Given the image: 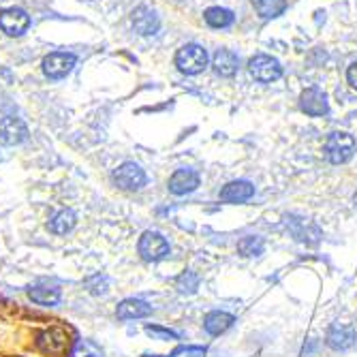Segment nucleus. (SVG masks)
<instances>
[{
	"instance_id": "nucleus-13",
	"label": "nucleus",
	"mask_w": 357,
	"mask_h": 357,
	"mask_svg": "<svg viewBox=\"0 0 357 357\" xmlns=\"http://www.w3.org/2000/svg\"><path fill=\"white\" fill-rule=\"evenodd\" d=\"M255 195V186L248 180H234L220 188V202L225 204H244Z\"/></svg>"
},
{
	"instance_id": "nucleus-9",
	"label": "nucleus",
	"mask_w": 357,
	"mask_h": 357,
	"mask_svg": "<svg viewBox=\"0 0 357 357\" xmlns=\"http://www.w3.org/2000/svg\"><path fill=\"white\" fill-rule=\"evenodd\" d=\"M28 139V126L24 120L15 116H7L0 120V142L5 146H20Z\"/></svg>"
},
{
	"instance_id": "nucleus-27",
	"label": "nucleus",
	"mask_w": 357,
	"mask_h": 357,
	"mask_svg": "<svg viewBox=\"0 0 357 357\" xmlns=\"http://www.w3.org/2000/svg\"><path fill=\"white\" fill-rule=\"evenodd\" d=\"M146 334L154 340H180V334L176 330L163 328V326H146Z\"/></svg>"
},
{
	"instance_id": "nucleus-31",
	"label": "nucleus",
	"mask_w": 357,
	"mask_h": 357,
	"mask_svg": "<svg viewBox=\"0 0 357 357\" xmlns=\"http://www.w3.org/2000/svg\"><path fill=\"white\" fill-rule=\"evenodd\" d=\"M353 204H355V208H357V190H355V195H353Z\"/></svg>"
},
{
	"instance_id": "nucleus-3",
	"label": "nucleus",
	"mask_w": 357,
	"mask_h": 357,
	"mask_svg": "<svg viewBox=\"0 0 357 357\" xmlns=\"http://www.w3.org/2000/svg\"><path fill=\"white\" fill-rule=\"evenodd\" d=\"M323 150H326V156L332 165H342L355 152V139H353V135H349L344 131H334L328 135Z\"/></svg>"
},
{
	"instance_id": "nucleus-23",
	"label": "nucleus",
	"mask_w": 357,
	"mask_h": 357,
	"mask_svg": "<svg viewBox=\"0 0 357 357\" xmlns=\"http://www.w3.org/2000/svg\"><path fill=\"white\" fill-rule=\"evenodd\" d=\"M208 26L212 28H227V26H231L236 15L229 11V9H222V7H210L206 13H204Z\"/></svg>"
},
{
	"instance_id": "nucleus-25",
	"label": "nucleus",
	"mask_w": 357,
	"mask_h": 357,
	"mask_svg": "<svg viewBox=\"0 0 357 357\" xmlns=\"http://www.w3.org/2000/svg\"><path fill=\"white\" fill-rule=\"evenodd\" d=\"M176 289H178V294L182 296H192V294H197V289H199V276L186 270L182 272L178 278H176Z\"/></svg>"
},
{
	"instance_id": "nucleus-6",
	"label": "nucleus",
	"mask_w": 357,
	"mask_h": 357,
	"mask_svg": "<svg viewBox=\"0 0 357 357\" xmlns=\"http://www.w3.org/2000/svg\"><path fill=\"white\" fill-rule=\"evenodd\" d=\"M248 71L257 82H264V84H272V82L280 79V75H282L280 62L268 54H255L248 60Z\"/></svg>"
},
{
	"instance_id": "nucleus-5",
	"label": "nucleus",
	"mask_w": 357,
	"mask_h": 357,
	"mask_svg": "<svg viewBox=\"0 0 357 357\" xmlns=\"http://www.w3.org/2000/svg\"><path fill=\"white\" fill-rule=\"evenodd\" d=\"M112 180L120 190H131L133 192V190H142L146 186L148 176L137 163H131V160H128V163H122L120 167L114 169Z\"/></svg>"
},
{
	"instance_id": "nucleus-22",
	"label": "nucleus",
	"mask_w": 357,
	"mask_h": 357,
	"mask_svg": "<svg viewBox=\"0 0 357 357\" xmlns=\"http://www.w3.org/2000/svg\"><path fill=\"white\" fill-rule=\"evenodd\" d=\"M69 355H71V357H105L103 349H101L99 344H96V342L88 340V338L75 340V342L71 344V349H69Z\"/></svg>"
},
{
	"instance_id": "nucleus-7",
	"label": "nucleus",
	"mask_w": 357,
	"mask_h": 357,
	"mask_svg": "<svg viewBox=\"0 0 357 357\" xmlns=\"http://www.w3.org/2000/svg\"><path fill=\"white\" fill-rule=\"evenodd\" d=\"M75 67V56L67 52H54L43 60V73L50 79H62Z\"/></svg>"
},
{
	"instance_id": "nucleus-1",
	"label": "nucleus",
	"mask_w": 357,
	"mask_h": 357,
	"mask_svg": "<svg viewBox=\"0 0 357 357\" xmlns=\"http://www.w3.org/2000/svg\"><path fill=\"white\" fill-rule=\"evenodd\" d=\"M176 67L186 75H197L208 67V52L197 43H186L176 54Z\"/></svg>"
},
{
	"instance_id": "nucleus-2",
	"label": "nucleus",
	"mask_w": 357,
	"mask_h": 357,
	"mask_svg": "<svg viewBox=\"0 0 357 357\" xmlns=\"http://www.w3.org/2000/svg\"><path fill=\"white\" fill-rule=\"evenodd\" d=\"M37 349L45 355H54L60 357L71 349V340H69V332L60 328V326H52L45 328L43 332L37 334Z\"/></svg>"
},
{
	"instance_id": "nucleus-19",
	"label": "nucleus",
	"mask_w": 357,
	"mask_h": 357,
	"mask_svg": "<svg viewBox=\"0 0 357 357\" xmlns=\"http://www.w3.org/2000/svg\"><path fill=\"white\" fill-rule=\"evenodd\" d=\"M28 298L39 306H56L62 300V291L54 284H35L28 289Z\"/></svg>"
},
{
	"instance_id": "nucleus-12",
	"label": "nucleus",
	"mask_w": 357,
	"mask_h": 357,
	"mask_svg": "<svg viewBox=\"0 0 357 357\" xmlns=\"http://www.w3.org/2000/svg\"><path fill=\"white\" fill-rule=\"evenodd\" d=\"M28 24H30V17H28V13L24 9L13 7V9H7V11L0 13V28H3V32L9 37L24 35Z\"/></svg>"
},
{
	"instance_id": "nucleus-21",
	"label": "nucleus",
	"mask_w": 357,
	"mask_h": 357,
	"mask_svg": "<svg viewBox=\"0 0 357 357\" xmlns=\"http://www.w3.org/2000/svg\"><path fill=\"white\" fill-rule=\"evenodd\" d=\"M252 7L264 20H272L287 9V0H252Z\"/></svg>"
},
{
	"instance_id": "nucleus-14",
	"label": "nucleus",
	"mask_w": 357,
	"mask_h": 357,
	"mask_svg": "<svg viewBox=\"0 0 357 357\" xmlns=\"http://www.w3.org/2000/svg\"><path fill=\"white\" fill-rule=\"evenodd\" d=\"M152 314V306L139 298H126L118 304L116 317L120 321H135V319H146Z\"/></svg>"
},
{
	"instance_id": "nucleus-15",
	"label": "nucleus",
	"mask_w": 357,
	"mask_h": 357,
	"mask_svg": "<svg viewBox=\"0 0 357 357\" xmlns=\"http://www.w3.org/2000/svg\"><path fill=\"white\" fill-rule=\"evenodd\" d=\"M289 222H287V227L291 229V234H294V238L298 240V242H308V244H314V242H319V238H321V231H319V227L317 225H312V222H308V220H304V218H296V216H291V218H287Z\"/></svg>"
},
{
	"instance_id": "nucleus-10",
	"label": "nucleus",
	"mask_w": 357,
	"mask_h": 357,
	"mask_svg": "<svg viewBox=\"0 0 357 357\" xmlns=\"http://www.w3.org/2000/svg\"><path fill=\"white\" fill-rule=\"evenodd\" d=\"M355 340H357L355 328L351 323H340V321H336L330 328L328 338H326V342L332 351H349L355 344Z\"/></svg>"
},
{
	"instance_id": "nucleus-8",
	"label": "nucleus",
	"mask_w": 357,
	"mask_h": 357,
	"mask_svg": "<svg viewBox=\"0 0 357 357\" xmlns=\"http://www.w3.org/2000/svg\"><path fill=\"white\" fill-rule=\"evenodd\" d=\"M199 174L192 169H176L167 182V188L176 197H184V195H190L199 188Z\"/></svg>"
},
{
	"instance_id": "nucleus-28",
	"label": "nucleus",
	"mask_w": 357,
	"mask_h": 357,
	"mask_svg": "<svg viewBox=\"0 0 357 357\" xmlns=\"http://www.w3.org/2000/svg\"><path fill=\"white\" fill-rule=\"evenodd\" d=\"M206 353H208V349L206 347H180V349H176L172 355L176 357V355H186V357H206Z\"/></svg>"
},
{
	"instance_id": "nucleus-16",
	"label": "nucleus",
	"mask_w": 357,
	"mask_h": 357,
	"mask_svg": "<svg viewBox=\"0 0 357 357\" xmlns=\"http://www.w3.org/2000/svg\"><path fill=\"white\" fill-rule=\"evenodd\" d=\"M234 323H236V317L234 314L225 312V310H212L204 319V330L210 336H220V334H225L227 330H229Z\"/></svg>"
},
{
	"instance_id": "nucleus-18",
	"label": "nucleus",
	"mask_w": 357,
	"mask_h": 357,
	"mask_svg": "<svg viewBox=\"0 0 357 357\" xmlns=\"http://www.w3.org/2000/svg\"><path fill=\"white\" fill-rule=\"evenodd\" d=\"M238 64H240V58L231 50H218L212 58V67L220 77H234L238 71Z\"/></svg>"
},
{
	"instance_id": "nucleus-30",
	"label": "nucleus",
	"mask_w": 357,
	"mask_h": 357,
	"mask_svg": "<svg viewBox=\"0 0 357 357\" xmlns=\"http://www.w3.org/2000/svg\"><path fill=\"white\" fill-rule=\"evenodd\" d=\"M142 357H174V355H142Z\"/></svg>"
},
{
	"instance_id": "nucleus-20",
	"label": "nucleus",
	"mask_w": 357,
	"mask_h": 357,
	"mask_svg": "<svg viewBox=\"0 0 357 357\" xmlns=\"http://www.w3.org/2000/svg\"><path fill=\"white\" fill-rule=\"evenodd\" d=\"M77 225V214L73 210H60L47 220V229L54 236H67L75 229Z\"/></svg>"
},
{
	"instance_id": "nucleus-11",
	"label": "nucleus",
	"mask_w": 357,
	"mask_h": 357,
	"mask_svg": "<svg viewBox=\"0 0 357 357\" xmlns=\"http://www.w3.org/2000/svg\"><path fill=\"white\" fill-rule=\"evenodd\" d=\"M300 107L304 114L312 116V118H319V116H328L330 112V105H328V96L326 92H321L319 88H306L300 96Z\"/></svg>"
},
{
	"instance_id": "nucleus-29",
	"label": "nucleus",
	"mask_w": 357,
	"mask_h": 357,
	"mask_svg": "<svg viewBox=\"0 0 357 357\" xmlns=\"http://www.w3.org/2000/svg\"><path fill=\"white\" fill-rule=\"evenodd\" d=\"M347 82L351 84V88L357 90V62H353L351 67H349V71H347Z\"/></svg>"
},
{
	"instance_id": "nucleus-4",
	"label": "nucleus",
	"mask_w": 357,
	"mask_h": 357,
	"mask_svg": "<svg viewBox=\"0 0 357 357\" xmlns=\"http://www.w3.org/2000/svg\"><path fill=\"white\" fill-rule=\"evenodd\" d=\"M137 250L142 255L144 261H150V264H156V261H163V259L169 255V242L165 240L163 234H158V231H144L139 242H137Z\"/></svg>"
},
{
	"instance_id": "nucleus-24",
	"label": "nucleus",
	"mask_w": 357,
	"mask_h": 357,
	"mask_svg": "<svg viewBox=\"0 0 357 357\" xmlns=\"http://www.w3.org/2000/svg\"><path fill=\"white\" fill-rule=\"evenodd\" d=\"M264 250H266V242L257 236H246L238 242V252L242 257H259L264 255Z\"/></svg>"
},
{
	"instance_id": "nucleus-17",
	"label": "nucleus",
	"mask_w": 357,
	"mask_h": 357,
	"mask_svg": "<svg viewBox=\"0 0 357 357\" xmlns=\"http://www.w3.org/2000/svg\"><path fill=\"white\" fill-rule=\"evenodd\" d=\"M133 26L139 35L150 37V35H156L160 22H158V15L150 7H137L133 11Z\"/></svg>"
},
{
	"instance_id": "nucleus-26",
	"label": "nucleus",
	"mask_w": 357,
	"mask_h": 357,
	"mask_svg": "<svg viewBox=\"0 0 357 357\" xmlns=\"http://www.w3.org/2000/svg\"><path fill=\"white\" fill-rule=\"evenodd\" d=\"M86 289L88 294L101 298L109 294V278L105 274H92L90 278H86Z\"/></svg>"
}]
</instances>
